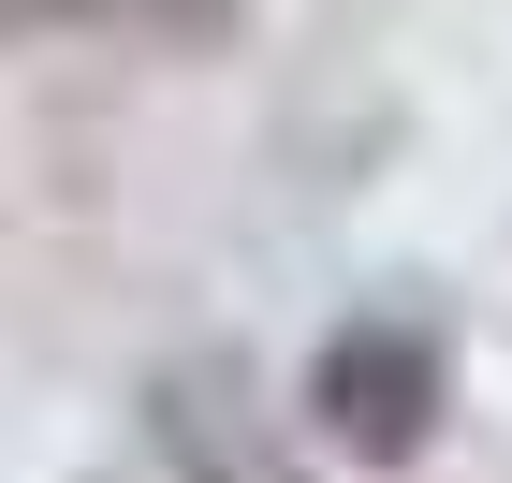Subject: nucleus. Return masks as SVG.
<instances>
[{
    "instance_id": "nucleus-2",
    "label": "nucleus",
    "mask_w": 512,
    "mask_h": 483,
    "mask_svg": "<svg viewBox=\"0 0 512 483\" xmlns=\"http://www.w3.org/2000/svg\"><path fill=\"white\" fill-rule=\"evenodd\" d=\"M161 454L191 483H308L264 425H249V381H220V366H161Z\"/></svg>"
},
{
    "instance_id": "nucleus-3",
    "label": "nucleus",
    "mask_w": 512,
    "mask_h": 483,
    "mask_svg": "<svg viewBox=\"0 0 512 483\" xmlns=\"http://www.w3.org/2000/svg\"><path fill=\"white\" fill-rule=\"evenodd\" d=\"M235 0H0V44H59V30H220Z\"/></svg>"
},
{
    "instance_id": "nucleus-1",
    "label": "nucleus",
    "mask_w": 512,
    "mask_h": 483,
    "mask_svg": "<svg viewBox=\"0 0 512 483\" xmlns=\"http://www.w3.org/2000/svg\"><path fill=\"white\" fill-rule=\"evenodd\" d=\"M308 410H322V440L352 454V469H410V454L439 440V337L425 322H352V337H322Z\"/></svg>"
}]
</instances>
